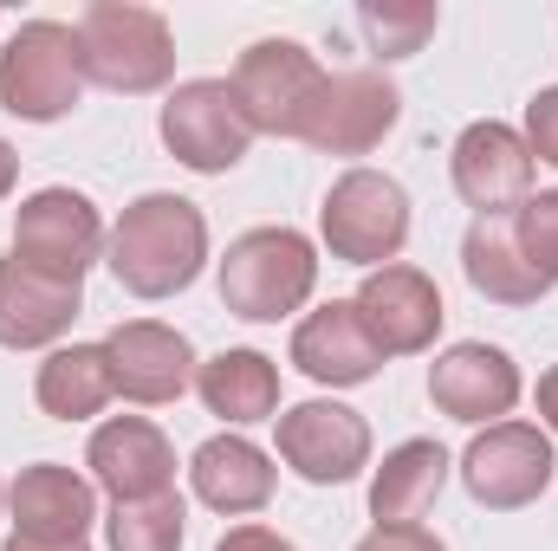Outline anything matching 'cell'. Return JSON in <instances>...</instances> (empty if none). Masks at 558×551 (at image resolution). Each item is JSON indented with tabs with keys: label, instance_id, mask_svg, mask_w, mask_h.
<instances>
[{
	"label": "cell",
	"instance_id": "33",
	"mask_svg": "<svg viewBox=\"0 0 558 551\" xmlns=\"http://www.w3.org/2000/svg\"><path fill=\"white\" fill-rule=\"evenodd\" d=\"M7 551H92V546H33V539H7Z\"/></svg>",
	"mask_w": 558,
	"mask_h": 551
},
{
	"label": "cell",
	"instance_id": "28",
	"mask_svg": "<svg viewBox=\"0 0 558 551\" xmlns=\"http://www.w3.org/2000/svg\"><path fill=\"white\" fill-rule=\"evenodd\" d=\"M526 149L558 169V85H546V91L526 105Z\"/></svg>",
	"mask_w": 558,
	"mask_h": 551
},
{
	"label": "cell",
	"instance_id": "17",
	"mask_svg": "<svg viewBox=\"0 0 558 551\" xmlns=\"http://www.w3.org/2000/svg\"><path fill=\"white\" fill-rule=\"evenodd\" d=\"M428 403L454 421H487L520 403V364L494 344H454L428 364Z\"/></svg>",
	"mask_w": 558,
	"mask_h": 551
},
{
	"label": "cell",
	"instance_id": "20",
	"mask_svg": "<svg viewBox=\"0 0 558 551\" xmlns=\"http://www.w3.org/2000/svg\"><path fill=\"white\" fill-rule=\"evenodd\" d=\"M189 480H195V500L215 506V513H260L274 500V461L241 434L202 441L195 461H189Z\"/></svg>",
	"mask_w": 558,
	"mask_h": 551
},
{
	"label": "cell",
	"instance_id": "8",
	"mask_svg": "<svg viewBox=\"0 0 558 551\" xmlns=\"http://www.w3.org/2000/svg\"><path fill=\"white\" fill-rule=\"evenodd\" d=\"M558 461H553V441L533 428V421H494L468 441L461 454V480L481 506L494 513H513V506H533L546 487H553Z\"/></svg>",
	"mask_w": 558,
	"mask_h": 551
},
{
	"label": "cell",
	"instance_id": "23",
	"mask_svg": "<svg viewBox=\"0 0 558 551\" xmlns=\"http://www.w3.org/2000/svg\"><path fill=\"white\" fill-rule=\"evenodd\" d=\"M195 390L221 421H267L279 409V370L260 351H221L195 370Z\"/></svg>",
	"mask_w": 558,
	"mask_h": 551
},
{
	"label": "cell",
	"instance_id": "25",
	"mask_svg": "<svg viewBox=\"0 0 558 551\" xmlns=\"http://www.w3.org/2000/svg\"><path fill=\"white\" fill-rule=\"evenodd\" d=\"M182 500L175 493H156V500H124L111 506L105 532H111V551H182Z\"/></svg>",
	"mask_w": 558,
	"mask_h": 551
},
{
	"label": "cell",
	"instance_id": "9",
	"mask_svg": "<svg viewBox=\"0 0 558 551\" xmlns=\"http://www.w3.org/2000/svg\"><path fill=\"white\" fill-rule=\"evenodd\" d=\"M105 254V221L78 188H39L13 215V260L59 279H85V267Z\"/></svg>",
	"mask_w": 558,
	"mask_h": 551
},
{
	"label": "cell",
	"instance_id": "12",
	"mask_svg": "<svg viewBox=\"0 0 558 551\" xmlns=\"http://www.w3.org/2000/svg\"><path fill=\"white\" fill-rule=\"evenodd\" d=\"M397 111H403V98H397V85L384 72H338L318 91L305 143L325 149V156H364V149H377L397 131Z\"/></svg>",
	"mask_w": 558,
	"mask_h": 551
},
{
	"label": "cell",
	"instance_id": "34",
	"mask_svg": "<svg viewBox=\"0 0 558 551\" xmlns=\"http://www.w3.org/2000/svg\"><path fill=\"white\" fill-rule=\"evenodd\" d=\"M0 506H7V487H0Z\"/></svg>",
	"mask_w": 558,
	"mask_h": 551
},
{
	"label": "cell",
	"instance_id": "13",
	"mask_svg": "<svg viewBox=\"0 0 558 551\" xmlns=\"http://www.w3.org/2000/svg\"><path fill=\"white\" fill-rule=\"evenodd\" d=\"M357 318L371 325V338L384 344V357H410L428 351L435 331H441V292L422 267H377V273L357 285Z\"/></svg>",
	"mask_w": 558,
	"mask_h": 551
},
{
	"label": "cell",
	"instance_id": "22",
	"mask_svg": "<svg viewBox=\"0 0 558 551\" xmlns=\"http://www.w3.org/2000/svg\"><path fill=\"white\" fill-rule=\"evenodd\" d=\"M441 480H448L441 441H403V448H390L384 467H377V480H371V513H377V526H416L422 513L435 506Z\"/></svg>",
	"mask_w": 558,
	"mask_h": 551
},
{
	"label": "cell",
	"instance_id": "15",
	"mask_svg": "<svg viewBox=\"0 0 558 551\" xmlns=\"http://www.w3.org/2000/svg\"><path fill=\"white\" fill-rule=\"evenodd\" d=\"M7 513H13V539H33V546H85V532L98 519V493L72 467L39 461V467H26L7 487Z\"/></svg>",
	"mask_w": 558,
	"mask_h": 551
},
{
	"label": "cell",
	"instance_id": "11",
	"mask_svg": "<svg viewBox=\"0 0 558 551\" xmlns=\"http://www.w3.org/2000/svg\"><path fill=\"white\" fill-rule=\"evenodd\" d=\"M448 169H454V195H461L468 208H481V221H500V215L526 208L533 149H526V137H520L513 124H494V118H487V124H468V131L454 137Z\"/></svg>",
	"mask_w": 558,
	"mask_h": 551
},
{
	"label": "cell",
	"instance_id": "4",
	"mask_svg": "<svg viewBox=\"0 0 558 551\" xmlns=\"http://www.w3.org/2000/svg\"><path fill=\"white\" fill-rule=\"evenodd\" d=\"M85 91L78 72V33L59 20H26L0 46V111L20 124H59Z\"/></svg>",
	"mask_w": 558,
	"mask_h": 551
},
{
	"label": "cell",
	"instance_id": "29",
	"mask_svg": "<svg viewBox=\"0 0 558 551\" xmlns=\"http://www.w3.org/2000/svg\"><path fill=\"white\" fill-rule=\"evenodd\" d=\"M357 551H448V546L435 532H422V526H377Z\"/></svg>",
	"mask_w": 558,
	"mask_h": 551
},
{
	"label": "cell",
	"instance_id": "24",
	"mask_svg": "<svg viewBox=\"0 0 558 551\" xmlns=\"http://www.w3.org/2000/svg\"><path fill=\"white\" fill-rule=\"evenodd\" d=\"M33 390H39V409L52 415V421H85V415H98L118 396L105 344H65V351H52L39 364V383Z\"/></svg>",
	"mask_w": 558,
	"mask_h": 551
},
{
	"label": "cell",
	"instance_id": "2",
	"mask_svg": "<svg viewBox=\"0 0 558 551\" xmlns=\"http://www.w3.org/2000/svg\"><path fill=\"white\" fill-rule=\"evenodd\" d=\"M72 33H78V72L105 91L143 98V91L169 85V72H175V39H169V20L156 7L92 0Z\"/></svg>",
	"mask_w": 558,
	"mask_h": 551
},
{
	"label": "cell",
	"instance_id": "10",
	"mask_svg": "<svg viewBox=\"0 0 558 551\" xmlns=\"http://www.w3.org/2000/svg\"><path fill=\"white\" fill-rule=\"evenodd\" d=\"M279 421V461L312 480V487H344L364 474L371 461V421L344 403H299V409L274 415Z\"/></svg>",
	"mask_w": 558,
	"mask_h": 551
},
{
	"label": "cell",
	"instance_id": "14",
	"mask_svg": "<svg viewBox=\"0 0 558 551\" xmlns=\"http://www.w3.org/2000/svg\"><path fill=\"white\" fill-rule=\"evenodd\" d=\"M292 364L312 377V383H331V390H357L384 370V344L371 338V325L357 318L351 298H331L318 305L312 318H299L292 331Z\"/></svg>",
	"mask_w": 558,
	"mask_h": 551
},
{
	"label": "cell",
	"instance_id": "3",
	"mask_svg": "<svg viewBox=\"0 0 558 551\" xmlns=\"http://www.w3.org/2000/svg\"><path fill=\"white\" fill-rule=\"evenodd\" d=\"M318 285L312 241L292 228H254L228 247L221 260V305L247 325H274L286 311H299Z\"/></svg>",
	"mask_w": 558,
	"mask_h": 551
},
{
	"label": "cell",
	"instance_id": "26",
	"mask_svg": "<svg viewBox=\"0 0 558 551\" xmlns=\"http://www.w3.org/2000/svg\"><path fill=\"white\" fill-rule=\"evenodd\" d=\"M435 7L428 0H410V7H397V0H384V7H364L357 13V26H364V39H371V52L377 59H410L422 52V39L435 33Z\"/></svg>",
	"mask_w": 558,
	"mask_h": 551
},
{
	"label": "cell",
	"instance_id": "16",
	"mask_svg": "<svg viewBox=\"0 0 558 551\" xmlns=\"http://www.w3.org/2000/svg\"><path fill=\"white\" fill-rule=\"evenodd\" d=\"M105 357H111V383L131 396V403H175L195 377V351L182 331L156 325V318H131L105 338Z\"/></svg>",
	"mask_w": 558,
	"mask_h": 551
},
{
	"label": "cell",
	"instance_id": "7",
	"mask_svg": "<svg viewBox=\"0 0 558 551\" xmlns=\"http://www.w3.org/2000/svg\"><path fill=\"white\" fill-rule=\"evenodd\" d=\"M162 143H169V156H175L182 169H195V175H228V169L247 156L254 124L241 118V98H234L228 78H189V85H175L169 105H162Z\"/></svg>",
	"mask_w": 558,
	"mask_h": 551
},
{
	"label": "cell",
	"instance_id": "5",
	"mask_svg": "<svg viewBox=\"0 0 558 551\" xmlns=\"http://www.w3.org/2000/svg\"><path fill=\"white\" fill-rule=\"evenodd\" d=\"M325 247L351 267H397L403 241H410V195L403 182L377 175V169H351L331 182L325 195Z\"/></svg>",
	"mask_w": 558,
	"mask_h": 551
},
{
	"label": "cell",
	"instance_id": "6",
	"mask_svg": "<svg viewBox=\"0 0 558 551\" xmlns=\"http://www.w3.org/2000/svg\"><path fill=\"white\" fill-rule=\"evenodd\" d=\"M318 91H325V72L318 59L299 46V39H254L234 65V98H241V118L267 137H299L318 111Z\"/></svg>",
	"mask_w": 558,
	"mask_h": 551
},
{
	"label": "cell",
	"instance_id": "30",
	"mask_svg": "<svg viewBox=\"0 0 558 551\" xmlns=\"http://www.w3.org/2000/svg\"><path fill=\"white\" fill-rule=\"evenodd\" d=\"M215 551H299V546H292V539H279V532H267V526H234Z\"/></svg>",
	"mask_w": 558,
	"mask_h": 551
},
{
	"label": "cell",
	"instance_id": "1",
	"mask_svg": "<svg viewBox=\"0 0 558 551\" xmlns=\"http://www.w3.org/2000/svg\"><path fill=\"white\" fill-rule=\"evenodd\" d=\"M208 260V221L195 201L182 195H143L124 208V221L111 228V273L124 292L137 298H169V292H189L195 273Z\"/></svg>",
	"mask_w": 558,
	"mask_h": 551
},
{
	"label": "cell",
	"instance_id": "18",
	"mask_svg": "<svg viewBox=\"0 0 558 551\" xmlns=\"http://www.w3.org/2000/svg\"><path fill=\"white\" fill-rule=\"evenodd\" d=\"M92 474H98V487L124 506V500H156V493H169V480H175V448H169V434L156 428V421H143V415H118V421H105L98 434H92Z\"/></svg>",
	"mask_w": 558,
	"mask_h": 551
},
{
	"label": "cell",
	"instance_id": "19",
	"mask_svg": "<svg viewBox=\"0 0 558 551\" xmlns=\"http://www.w3.org/2000/svg\"><path fill=\"white\" fill-rule=\"evenodd\" d=\"M85 292L78 279L39 273L26 260H0V344L7 351H39V344H59L78 318Z\"/></svg>",
	"mask_w": 558,
	"mask_h": 551
},
{
	"label": "cell",
	"instance_id": "32",
	"mask_svg": "<svg viewBox=\"0 0 558 551\" xmlns=\"http://www.w3.org/2000/svg\"><path fill=\"white\" fill-rule=\"evenodd\" d=\"M13 175H20V156H13V143L0 137V201L13 195Z\"/></svg>",
	"mask_w": 558,
	"mask_h": 551
},
{
	"label": "cell",
	"instance_id": "31",
	"mask_svg": "<svg viewBox=\"0 0 558 551\" xmlns=\"http://www.w3.org/2000/svg\"><path fill=\"white\" fill-rule=\"evenodd\" d=\"M539 415H546V428L558 434V364L539 377Z\"/></svg>",
	"mask_w": 558,
	"mask_h": 551
},
{
	"label": "cell",
	"instance_id": "27",
	"mask_svg": "<svg viewBox=\"0 0 558 551\" xmlns=\"http://www.w3.org/2000/svg\"><path fill=\"white\" fill-rule=\"evenodd\" d=\"M520 247H526V260L546 279H558V188L526 195V208H520Z\"/></svg>",
	"mask_w": 558,
	"mask_h": 551
},
{
	"label": "cell",
	"instance_id": "21",
	"mask_svg": "<svg viewBox=\"0 0 558 551\" xmlns=\"http://www.w3.org/2000/svg\"><path fill=\"white\" fill-rule=\"evenodd\" d=\"M461 273H468V285H474L481 298H494V305H539L546 285H553V279L526 260V247H520V234H513L507 221H474V228H468V241H461Z\"/></svg>",
	"mask_w": 558,
	"mask_h": 551
}]
</instances>
